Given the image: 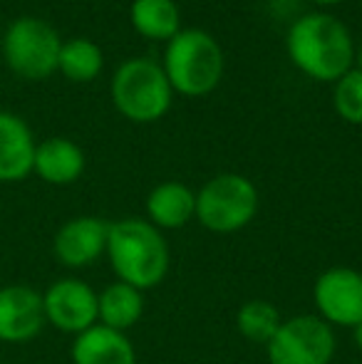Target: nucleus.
Segmentation results:
<instances>
[{
  "label": "nucleus",
  "mask_w": 362,
  "mask_h": 364,
  "mask_svg": "<svg viewBox=\"0 0 362 364\" xmlns=\"http://www.w3.org/2000/svg\"><path fill=\"white\" fill-rule=\"evenodd\" d=\"M290 63L315 82H338L355 63V43L345 23L328 13H308L285 35Z\"/></svg>",
  "instance_id": "nucleus-1"
},
{
  "label": "nucleus",
  "mask_w": 362,
  "mask_h": 364,
  "mask_svg": "<svg viewBox=\"0 0 362 364\" xmlns=\"http://www.w3.org/2000/svg\"><path fill=\"white\" fill-rule=\"evenodd\" d=\"M107 255L119 283L137 290H151L164 283L169 273V245L156 225L142 218L110 223Z\"/></svg>",
  "instance_id": "nucleus-2"
},
{
  "label": "nucleus",
  "mask_w": 362,
  "mask_h": 364,
  "mask_svg": "<svg viewBox=\"0 0 362 364\" xmlns=\"http://www.w3.org/2000/svg\"><path fill=\"white\" fill-rule=\"evenodd\" d=\"M161 68L176 95L206 97L221 82L226 60L211 33L201 28H181L166 43Z\"/></svg>",
  "instance_id": "nucleus-3"
},
{
  "label": "nucleus",
  "mask_w": 362,
  "mask_h": 364,
  "mask_svg": "<svg viewBox=\"0 0 362 364\" xmlns=\"http://www.w3.org/2000/svg\"><path fill=\"white\" fill-rule=\"evenodd\" d=\"M174 90L164 68L154 60L134 58L117 68L112 77V102L124 119L137 124L159 122L171 109Z\"/></svg>",
  "instance_id": "nucleus-4"
},
{
  "label": "nucleus",
  "mask_w": 362,
  "mask_h": 364,
  "mask_svg": "<svg viewBox=\"0 0 362 364\" xmlns=\"http://www.w3.org/2000/svg\"><path fill=\"white\" fill-rule=\"evenodd\" d=\"M258 211V188L241 173H218L196 193V218L211 233H236Z\"/></svg>",
  "instance_id": "nucleus-5"
},
{
  "label": "nucleus",
  "mask_w": 362,
  "mask_h": 364,
  "mask_svg": "<svg viewBox=\"0 0 362 364\" xmlns=\"http://www.w3.org/2000/svg\"><path fill=\"white\" fill-rule=\"evenodd\" d=\"M60 48L58 30L38 18L15 20L3 38L5 63L23 80H48L58 70Z\"/></svg>",
  "instance_id": "nucleus-6"
},
{
  "label": "nucleus",
  "mask_w": 362,
  "mask_h": 364,
  "mask_svg": "<svg viewBox=\"0 0 362 364\" xmlns=\"http://www.w3.org/2000/svg\"><path fill=\"white\" fill-rule=\"evenodd\" d=\"M266 350L271 364H330L335 355L333 327L318 315H295L283 320Z\"/></svg>",
  "instance_id": "nucleus-7"
},
{
  "label": "nucleus",
  "mask_w": 362,
  "mask_h": 364,
  "mask_svg": "<svg viewBox=\"0 0 362 364\" xmlns=\"http://www.w3.org/2000/svg\"><path fill=\"white\" fill-rule=\"evenodd\" d=\"M313 302L318 307V317L330 327L353 330L362 322V273L345 265L328 268L315 280Z\"/></svg>",
  "instance_id": "nucleus-8"
},
{
  "label": "nucleus",
  "mask_w": 362,
  "mask_h": 364,
  "mask_svg": "<svg viewBox=\"0 0 362 364\" xmlns=\"http://www.w3.org/2000/svg\"><path fill=\"white\" fill-rule=\"evenodd\" d=\"M45 320L63 332L90 330L97 322V292L78 278L58 280L43 295Z\"/></svg>",
  "instance_id": "nucleus-9"
},
{
  "label": "nucleus",
  "mask_w": 362,
  "mask_h": 364,
  "mask_svg": "<svg viewBox=\"0 0 362 364\" xmlns=\"http://www.w3.org/2000/svg\"><path fill=\"white\" fill-rule=\"evenodd\" d=\"M43 295L28 285H8L0 290V340L23 345L40 335L45 325Z\"/></svg>",
  "instance_id": "nucleus-10"
},
{
  "label": "nucleus",
  "mask_w": 362,
  "mask_h": 364,
  "mask_svg": "<svg viewBox=\"0 0 362 364\" xmlns=\"http://www.w3.org/2000/svg\"><path fill=\"white\" fill-rule=\"evenodd\" d=\"M110 223L97 216L73 218L55 235V255L68 268H87L107 250Z\"/></svg>",
  "instance_id": "nucleus-11"
},
{
  "label": "nucleus",
  "mask_w": 362,
  "mask_h": 364,
  "mask_svg": "<svg viewBox=\"0 0 362 364\" xmlns=\"http://www.w3.org/2000/svg\"><path fill=\"white\" fill-rule=\"evenodd\" d=\"M35 139L30 127L13 112H0V181H23L33 171Z\"/></svg>",
  "instance_id": "nucleus-12"
},
{
  "label": "nucleus",
  "mask_w": 362,
  "mask_h": 364,
  "mask_svg": "<svg viewBox=\"0 0 362 364\" xmlns=\"http://www.w3.org/2000/svg\"><path fill=\"white\" fill-rule=\"evenodd\" d=\"M75 364H137L134 345L124 332L105 325H92L80 332L73 345Z\"/></svg>",
  "instance_id": "nucleus-13"
},
{
  "label": "nucleus",
  "mask_w": 362,
  "mask_h": 364,
  "mask_svg": "<svg viewBox=\"0 0 362 364\" xmlns=\"http://www.w3.org/2000/svg\"><path fill=\"white\" fill-rule=\"evenodd\" d=\"M33 171L43 181L55 183V186H68L78 181L85 171V151L75 141L53 136L43 144L35 146Z\"/></svg>",
  "instance_id": "nucleus-14"
},
{
  "label": "nucleus",
  "mask_w": 362,
  "mask_h": 364,
  "mask_svg": "<svg viewBox=\"0 0 362 364\" xmlns=\"http://www.w3.org/2000/svg\"><path fill=\"white\" fill-rule=\"evenodd\" d=\"M147 216L159 230H176L196 216V193L181 181H164L147 196Z\"/></svg>",
  "instance_id": "nucleus-15"
},
{
  "label": "nucleus",
  "mask_w": 362,
  "mask_h": 364,
  "mask_svg": "<svg viewBox=\"0 0 362 364\" xmlns=\"http://www.w3.org/2000/svg\"><path fill=\"white\" fill-rule=\"evenodd\" d=\"M144 315V295L127 283H112L97 295V320L100 325L124 332L134 327Z\"/></svg>",
  "instance_id": "nucleus-16"
},
{
  "label": "nucleus",
  "mask_w": 362,
  "mask_h": 364,
  "mask_svg": "<svg viewBox=\"0 0 362 364\" xmlns=\"http://www.w3.org/2000/svg\"><path fill=\"white\" fill-rule=\"evenodd\" d=\"M132 28L147 40L169 43L181 30V13L174 0H132Z\"/></svg>",
  "instance_id": "nucleus-17"
},
{
  "label": "nucleus",
  "mask_w": 362,
  "mask_h": 364,
  "mask_svg": "<svg viewBox=\"0 0 362 364\" xmlns=\"http://www.w3.org/2000/svg\"><path fill=\"white\" fill-rule=\"evenodd\" d=\"M105 68V55L97 43L87 38H75L63 43L60 48L58 70L73 82H92L97 80Z\"/></svg>",
  "instance_id": "nucleus-18"
},
{
  "label": "nucleus",
  "mask_w": 362,
  "mask_h": 364,
  "mask_svg": "<svg viewBox=\"0 0 362 364\" xmlns=\"http://www.w3.org/2000/svg\"><path fill=\"white\" fill-rule=\"evenodd\" d=\"M280 325H283V317L278 307L268 300H248L236 312L238 332L253 345H268Z\"/></svg>",
  "instance_id": "nucleus-19"
},
{
  "label": "nucleus",
  "mask_w": 362,
  "mask_h": 364,
  "mask_svg": "<svg viewBox=\"0 0 362 364\" xmlns=\"http://www.w3.org/2000/svg\"><path fill=\"white\" fill-rule=\"evenodd\" d=\"M333 107L348 124H362V70H348L333 90Z\"/></svg>",
  "instance_id": "nucleus-20"
},
{
  "label": "nucleus",
  "mask_w": 362,
  "mask_h": 364,
  "mask_svg": "<svg viewBox=\"0 0 362 364\" xmlns=\"http://www.w3.org/2000/svg\"><path fill=\"white\" fill-rule=\"evenodd\" d=\"M353 340H355V347H358V350L362 352V322L353 327Z\"/></svg>",
  "instance_id": "nucleus-21"
},
{
  "label": "nucleus",
  "mask_w": 362,
  "mask_h": 364,
  "mask_svg": "<svg viewBox=\"0 0 362 364\" xmlns=\"http://www.w3.org/2000/svg\"><path fill=\"white\" fill-rule=\"evenodd\" d=\"M313 3L325 5V8H330V5H338V3H343V0H313Z\"/></svg>",
  "instance_id": "nucleus-22"
},
{
  "label": "nucleus",
  "mask_w": 362,
  "mask_h": 364,
  "mask_svg": "<svg viewBox=\"0 0 362 364\" xmlns=\"http://www.w3.org/2000/svg\"><path fill=\"white\" fill-rule=\"evenodd\" d=\"M355 60H358V65H360V70H362V40H360V48L355 50Z\"/></svg>",
  "instance_id": "nucleus-23"
}]
</instances>
